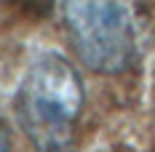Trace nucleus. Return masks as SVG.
<instances>
[{"mask_svg":"<svg viewBox=\"0 0 155 152\" xmlns=\"http://www.w3.org/2000/svg\"><path fill=\"white\" fill-rule=\"evenodd\" d=\"M83 112V80L62 53H40L16 91L19 125L38 152H75V128Z\"/></svg>","mask_w":155,"mask_h":152,"instance_id":"nucleus-1","label":"nucleus"},{"mask_svg":"<svg viewBox=\"0 0 155 152\" xmlns=\"http://www.w3.org/2000/svg\"><path fill=\"white\" fill-rule=\"evenodd\" d=\"M64 24L78 59L99 75L126 72L137 59V30L123 0H64Z\"/></svg>","mask_w":155,"mask_h":152,"instance_id":"nucleus-2","label":"nucleus"},{"mask_svg":"<svg viewBox=\"0 0 155 152\" xmlns=\"http://www.w3.org/2000/svg\"><path fill=\"white\" fill-rule=\"evenodd\" d=\"M0 152H11V136H8V128L3 120H0Z\"/></svg>","mask_w":155,"mask_h":152,"instance_id":"nucleus-3","label":"nucleus"}]
</instances>
